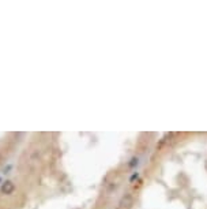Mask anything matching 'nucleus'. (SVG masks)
I'll use <instances>...</instances> for the list:
<instances>
[{
    "label": "nucleus",
    "mask_w": 207,
    "mask_h": 209,
    "mask_svg": "<svg viewBox=\"0 0 207 209\" xmlns=\"http://www.w3.org/2000/svg\"><path fill=\"white\" fill-rule=\"evenodd\" d=\"M15 190V185L11 182V180H6L2 186V193L3 194H11L12 192Z\"/></svg>",
    "instance_id": "f257e3e1"
},
{
    "label": "nucleus",
    "mask_w": 207,
    "mask_h": 209,
    "mask_svg": "<svg viewBox=\"0 0 207 209\" xmlns=\"http://www.w3.org/2000/svg\"><path fill=\"white\" fill-rule=\"evenodd\" d=\"M132 205V197L130 194L124 195V197L120 200V208H130Z\"/></svg>",
    "instance_id": "f03ea898"
},
{
    "label": "nucleus",
    "mask_w": 207,
    "mask_h": 209,
    "mask_svg": "<svg viewBox=\"0 0 207 209\" xmlns=\"http://www.w3.org/2000/svg\"><path fill=\"white\" fill-rule=\"evenodd\" d=\"M138 161H139V159H138V157H132V159H131V161H130V167L132 168V167H135L136 164H138Z\"/></svg>",
    "instance_id": "7ed1b4c3"
},
{
    "label": "nucleus",
    "mask_w": 207,
    "mask_h": 209,
    "mask_svg": "<svg viewBox=\"0 0 207 209\" xmlns=\"http://www.w3.org/2000/svg\"><path fill=\"white\" fill-rule=\"evenodd\" d=\"M138 176H139V174H138V172H136V174H134L132 176H131V182H132V180H135V179H138Z\"/></svg>",
    "instance_id": "20e7f679"
}]
</instances>
